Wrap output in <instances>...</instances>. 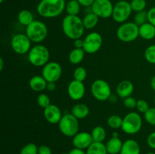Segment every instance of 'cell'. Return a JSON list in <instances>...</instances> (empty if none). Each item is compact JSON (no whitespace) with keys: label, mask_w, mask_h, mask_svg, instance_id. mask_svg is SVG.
<instances>
[{"label":"cell","mask_w":155,"mask_h":154,"mask_svg":"<svg viewBox=\"0 0 155 154\" xmlns=\"http://www.w3.org/2000/svg\"><path fill=\"white\" fill-rule=\"evenodd\" d=\"M61 27L64 34L73 41L80 39L86 30L83 26V19L78 15L67 14L62 20Z\"/></svg>","instance_id":"6da1fadb"},{"label":"cell","mask_w":155,"mask_h":154,"mask_svg":"<svg viewBox=\"0 0 155 154\" xmlns=\"http://www.w3.org/2000/svg\"><path fill=\"white\" fill-rule=\"evenodd\" d=\"M65 0H41L36 7L39 16L44 18H55L65 11Z\"/></svg>","instance_id":"7a4b0ae2"},{"label":"cell","mask_w":155,"mask_h":154,"mask_svg":"<svg viewBox=\"0 0 155 154\" xmlns=\"http://www.w3.org/2000/svg\"><path fill=\"white\" fill-rule=\"evenodd\" d=\"M29 62L36 67H43L49 62V50L45 45L37 44L31 48L27 55Z\"/></svg>","instance_id":"3957f363"},{"label":"cell","mask_w":155,"mask_h":154,"mask_svg":"<svg viewBox=\"0 0 155 154\" xmlns=\"http://www.w3.org/2000/svg\"><path fill=\"white\" fill-rule=\"evenodd\" d=\"M48 30L47 26L42 21H34L26 27V35L32 42L39 44L45 39L48 36Z\"/></svg>","instance_id":"277c9868"},{"label":"cell","mask_w":155,"mask_h":154,"mask_svg":"<svg viewBox=\"0 0 155 154\" xmlns=\"http://www.w3.org/2000/svg\"><path fill=\"white\" fill-rule=\"evenodd\" d=\"M58 125L61 133L66 137H73L79 132L80 129L79 119L71 113L63 115Z\"/></svg>","instance_id":"5b68a950"},{"label":"cell","mask_w":155,"mask_h":154,"mask_svg":"<svg viewBox=\"0 0 155 154\" xmlns=\"http://www.w3.org/2000/svg\"><path fill=\"white\" fill-rule=\"evenodd\" d=\"M142 127V119L140 114L136 112H130L123 118L121 129L127 134H137Z\"/></svg>","instance_id":"8992f818"},{"label":"cell","mask_w":155,"mask_h":154,"mask_svg":"<svg viewBox=\"0 0 155 154\" xmlns=\"http://www.w3.org/2000/svg\"><path fill=\"white\" fill-rule=\"evenodd\" d=\"M118 39L123 42H132L139 36V27L134 22L121 24L117 30Z\"/></svg>","instance_id":"52a82bcc"},{"label":"cell","mask_w":155,"mask_h":154,"mask_svg":"<svg viewBox=\"0 0 155 154\" xmlns=\"http://www.w3.org/2000/svg\"><path fill=\"white\" fill-rule=\"evenodd\" d=\"M91 92L92 95L97 101H106L109 99L112 95L111 88L107 82L105 80H95L91 85Z\"/></svg>","instance_id":"ba28073f"},{"label":"cell","mask_w":155,"mask_h":154,"mask_svg":"<svg viewBox=\"0 0 155 154\" xmlns=\"http://www.w3.org/2000/svg\"><path fill=\"white\" fill-rule=\"evenodd\" d=\"M132 12H133V10L130 5V2L126 0H120L114 5L111 18L115 22L124 24L127 22V20L130 18Z\"/></svg>","instance_id":"9c48e42d"},{"label":"cell","mask_w":155,"mask_h":154,"mask_svg":"<svg viewBox=\"0 0 155 154\" xmlns=\"http://www.w3.org/2000/svg\"><path fill=\"white\" fill-rule=\"evenodd\" d=\"M32 42L26 33H17L15 34L11 40V46L12 50L18 54H28L31 49Z\"/></svg>","instance_id":"30bf717a"},{"label":"cell","mask_w":155,"mask_h":154,"mask_svg":"<svg viewBox=\"0 0 155 154\" xmlns=\"http://www.w3.org/2000/svg\"><path fill=\"white\" fill-rule=\"evenodd\" d=\"M83 50L87 54H95L98 52L103 44V38L99 33L91 32L84 38Z\"/></svg>","instance_id":"8fae6325"},{"label":"cell","mask_w":155,"mask_h":154,"mask_svg":"<svg viewBox=\"0 0 155 154\" xmlns=\"http://www.w3.org/2000/svg\"><path fill=\"white\" fill-rule=\"evenodd\" d=\"M62 75V67L55 61H49L42 67V75L48 82H56Z\"/></svg>","instance_id":"7c38bea8"},{"label":"cell","mask_w":155,"mask_h":154,"mask_svg":"<svg viewBox=\"0 0 155 154\" xmlns=\"http://www.w3.org/2000/svg\"><path fill=\"white\" fill-rule=\"evenodd\" d=\"M114 5L110 0H95L91 10L99 18L107 19L112 17Z\"/></svg>","instance_id":"4fadbf2b"},{"label":"cell","mask_w":155,"mask_h":154,"mask_svg":"<svg viewBox=\"0 0 155 154\" xmlns=\"http://www.w3.org/2000/svg\"><path fill=\"white\" fill-rule=\"evenodd\" d=\"M86 93V87L83 82L72 80L68 87V94L74 101H80L84 97Z\"/></svg>","instance_id":"5bb4252c"},{"label":"cell","mask_w":155,"mask_h":154,"mask_svg":"<svg viewBox=\"0 0 155 154\" xmlns=\"http://www.w3.org/2000/svg\"><path fill=\"white\" fill-rule=\"evenodd\" d=\"M91 133L87 131H79L73 137L72 143L74 147L81 149H87V148L93 143Z\"/></svg>","instance_id":"9a60e30c"},{"label":"cell","mask_w":155,"mask_h":154,"mask_svg":"<svg viewBox=\"0 0 155 154\" xmlns=\"http://www.w3.org/2000/svg\"><path fill=\"white\" fill-rule=\"evenodd\" d=\"M43 114L45 120L50 124H58L61 119L62 115L61 110L54 104H50L46 108L43 109Z\"/></svg>","instance_id":"2e32d148"},{"label":"cell","mask_w":155,"mask_h":154,"mask_svg":"<svg viewBox=\"0 0 155 154\" xmlns=\"http://www.w3.org/2000/svg\"><path fill=\"white\" fill-rule=\"evenodd\" d=\"M133 91H134V85L133 82L129 80L121 81L117 86V95L118 98H123V99L131 96Z\"/></svg>","instance_id":"e0dca14e"},{"label":"cell","mask_w":155,"mask_h":154,"mask_svg":"<svg viewBox=\"0 0 155 154\" xmlns=\"http://www.w3.org/2000/svg\"><path fill=\"white\" fill-rule=\"evenodd\" d=\"M48 82L42 75H33L29 81L30 89L33 91L42 92L46 89Z\"/></svg>","instance_id":"ac0fdd59"},{"label":"cell","mask_w":155,"mask_h":154,"mask_svg":"<svg viewBox=\"0 0 155 154\" xmlns=\"http://www.w3.org/2000/svg\"><path fill=\"white\" fill-rule=\"evenodd\" d=\"M141 148L139 143L133 139L125 140L120 154H140Z\"/></svg>","instance_id":"d6986e66"},{"label":"cell","mask_w":155,"mask_h":154,"mask_svg":"<svg viewBox=\"0 0 155 154\" xmlns=\"http://www.w3.org/2000/svg\"><path fill=\"white\" fill-rule=\"evenodd\" d=\"M124 142L120 137H114L109 139L106 143L105 146L108 154H120L122 149Z\"/></svg>","instance_id":"ffe728a7"},{"label":"cell","mask_w":155,"mask_h":154,"mask_svg":"<svg viewBox=\"0 0 155 154\" xmlns=\"http://www.w3.org/2000/svg\"><path fill=\"white\" fill-rule=\"evenodd\" d=\"M139 36L145 40H151L155 38V27L149 22L139 26Z\"/></svg>","instance_id":"44dd1931"},{"label":"cell","mask_w":155,"mask_h":154,"mask_svg":"<svg viewBox=\"0 0 155 154\" xmlns=\"http://www.w3.org/2000/svg\"><path fill=\"white\" fill-rule=\"evenodd\" d=\"M71 114L75 116L77 119H83L87 117L89 114V108L86 104L79 103L75 104L71 109Z\"/></svg>","instance_id":"7402d4cb"},{"label":"cell","mask_w":155,"mask_h":154,"mask_svg":"<svg viewBox=\"0 0 155 154\" xmlns=\"http://www.w3.org/2000/svg\"><path fill=\"white\" fill-rule=\"evenodd\" d=\"M99 18L92 11H89L85 14L83 18V26L86 30H92L98 25Z\"/></svg>","instance_id":"603a6c76"},{"label":"cell","mask_w":155,"mask_h":154,"mask_svg":"<svg viewBox=\"0 0 155 154\" xmlns=\"http://www.w3.org/2000/svg\"><path fill=\"white\" fill-rule=\"evenodd\" d=\"M85 51L83 48H74L72 51L70 52L68 56V60L70 63L72 64H80L83 60L85 57Z\"/></svg>","instance_id":"cb8c5ba5"},{"label":"cell","mask_w":155,"mask_h":154,"mask_svg":"<svg viewBox=\"0 0 155 154\" xmlns=\"http://www.w3.org/2000/svg\"><path fill=\"white\" fill-rule=\"evenodd\" d=\"M18 21L20 24L27 27L34 21L33 13L29 10H21L18 14Z\"/></svg>","instance_id":"d4e9b609"},{"label":"cell","mask_w":155,"mask_h":154,"mask_svg":"<svg viewBox=\"0 0 155 154\" xmlns=\"http://www.w3.org/2000/svg\"><path fill=\"white\" fill-rule=\"evenodd\" d=\"M86 152V154H108L105 144L101 142H93Z\"/></svg>","instance_id":"484cf974"},{"label":"cell","mask_w":155,"mask_h":154,"mask_svg":"<svg viewBox=\"0 0 155 154\" xmlns=\"http://www.w3.org/2000/svg\"><path fill=\"white\" fill-rule=\"evenodd\" d=\"M91 135L94 142H101L103 143L107 137V132L104 128L101 125H97L91 131Z\"/></svg>","instance_id":"4316f807"},{"label":"cell","mask_w":155,"mask_h":154,"mask_svg":"<svg viewBox=\"0 0 155 154\" xmlns=\"http://www.w3.org/2000/svg\"><path fill=\"white\" fill-rule=\"evenodd\" d=\"M81 9V5L77 0H69L66 3L65 11L68 15H78Z\"/></svg>","instance_id":"83f0119b"},{"label":"cell","mask_w":155,"mask_h":154,"mask_svg":"<svg viewBox=\"0 0 155 154\" xmlns=\"http://www.w3.org/2000/svg\"><path fill=\"white\" fill-rule=\"evenodd\" d=\"M123 124V118L119 115H111L107 119V125L112 129L121 128Z\"/></svg>","instance_id":"f1b7e54d"},{"label":"cell","mask_w":155,"mask_h":154,"mask_svg":"<svg viewBox=\"0 0 155 154\" xmlns=\"http://www.w3.org/2000/svg\"><path fill=\"white\" fill-rule=\"evenodd\" d=\"M74 79L80 82H84L87 76V71L83 66H77L74 71Z\"/></svg>","instance_id":"f546056e"},{"label":"cell","mask_w":155,"mask_h":154,"mask_svg":"<svg viewBox=\"0 0 155 154\" xmlns=\"http://www.w3.org/2000/svg\"><path fill=\"white\" fill-rule=\"evenodd\" d=\"M132 10L134 12H139L145 11L147 6L146 0H131L130 2Z\"/></svg>","instance_id":"4dcf8cb0"},{"label":"cell","mask_w":155,"mask_h":154,"mask_svg":"<svg viewBox=\"0 0 155 154\" xmlns=\"http://www.w3.org/2000/svg\"><path fill=\"white\" fill-rule=\"evenodd\" d=\"M148 22V11H142L136 12L134 16V23L138 26H141L145 23Z\"/></svg>","instance_id":"1f68e13d"},{"label":"cell","mask_w":155,"mask_h":154,"mask_svg":"<svg viewBox=\"0 0 155 154\" xmlns=\"http://www.w3.org/2000/svg\"><path fill=\"white\" fill-rule=\"evenodd\" d=\"M145 58L148 63L155 64V45H149L145 49Z\"/></svg>","instance_id":"d6a6232c"},{"label":"cell","mask_w":155,"mask_h":154,"mask_svg":"<svg viewBox=\"0 0 155 154\" xmlns=\"http://www.w3.org/2000/svg\"><path fill=\"white\" fill-rule=\"evenodd\" d=\"M36 101H37L38 105L42 109L46 108L47 107L51 104V100L50 98L46 95V94L41 93L38 95L37 98H36Z\"/></svg>","instance_id":"836d02e7"},{"label":"cell","mask_w":155,"mask_h":154,"mask_svg":"<svg viewBox=\"0 0 155 154\" xmlns=\"http://www.w3.org/2000/svg\"><path fill=\"white\" fill-rule=\"evenodd\" d=\"M38 147L35 143H29L21 148L20 154H38Z\"/></svg>","instance_id":"e575fe53"},{"label":"cell","mask_w":155,"mask_h":154,"mask_svg":"<svg viewBox=\"0 0 155 154\" xmlns=\"http://www.w3.org/2000/svg\"><path fill=\"white\" fill-rule=\"evenodd\" d=\"M144 118L148 124L155 125V107H150L145 113H144Z\"/></svg>","instance_id":"d590c367"},{"label":"cell","mask_w":155,"mask_h":154,"mask_svg":"<svg viewBox=\"0 0 155 154\" xmlns=\"http://www.w3.org/2000/svg\"><path fill=\"white\" fill-rule=\"evenodd\" d=\"M150 108L149 104L145 100L139 99L137 101V104H136V110L140 113H145L147 110Z\"/></svg>","instance_id":"8d00e7d4"},{"label":"cell","mask_w":155,"mask_h":154,"mask_svg":"<svg viewBox=\"0 0 155 154\" xmlns=\"http://www.w3.org/2000/svg\"><path fill=\"white\" fill-rule=\"evenodd\" d=\"M124 106L127 109H134L136 108V104H137V100L133 97L130 96L128 98H126L124 99L123 101Z\"/></svg>","instance_id":"74e56055"},{"label":"cell","mask_w":155,"mask_h":154,"mask_svg":"<svg viewBox=\"0 0 155 154\" xmlns=\"http://www.w3.org/2000/svg\"><path fill=\"white\" fill-rule=\"evenodd\" d=\"M148 21L155 27V6L148 11Z\"/></svg>","instance_id":"f35d334b"},{"label":"cell","mask_w":155,"mask_h":154,"mask_svg":"<svg viewBox=\"0 0 155 154\" xmlns=\"http://www.w3.org/2000/svg\"><path fill=\"white\" fill-rule=\"evenodd\" d=\"M147 143L151 149H155V131L151 132L147 137Z\"/></svg>","instance_id":"ab89813d"},{"label":"cell","mask_w":155,"mask_h":154,"mask_svg":"<svg viewBox=\"0 0 155 154\" xmlns=\"http://www.w3.org/2000/svg\"><path fill=\"white\" fill-rule=\"evenodd\" d=\"M38 154H52V152L48 146L41 145L38 147Z\"/></svg>","instance_id":"60d3db41"},{"label":"cell","mask_w":155,"mask_h":154,"mask_svg":"<svg viewBox=\"0 0 155 154\" xmlns=\"http://www.w3.org/2000/svg\"><path fill=\"white\" fill-rule=\"evenodd\" d=\"M81 6L85 8H89L92 5L95 0H77Z\"/></svg>","instance_id":"b9f144b4"},{"label":"cell","mask_w":155,"mask_h":154,"mask_svg":"<svg viewBox=\"0 0 155 154\" xmlns=\"http://www.w3.org/2000/svg\"><path fill=\"white\" fill-rule=\"evenodd\" d=\"M83 45H84V40L81 38L74 40V45L76 48H83Z\"/></svg>","instance_id":"7bdbcfd3"},{"label":"cell","mask_w":155,"mask_h":154,"mask_svg":"<svg viewBox=\"0 0 155 154\" xmlns=\"http://www.w3.org/2000/svg\"><path fill=\"white\" fill-rule=\"evenodd\" d=\"M68 154H86V152L84 149H78V148L74 147L69 151Z\"/></svg>","instance_id":"ee69618b"},{"label":"cell","mask_w":155,"mask_h":154,"mask_svg":"<svg viewBox=\"0 0 155 154\" xmlns=\"http://www.w3.org/2000/svg\"><path fill=\"white\" fill-rule=\"evenodd\" d=\"M55 88H56L55 82H48L46 89L48 91H53L55 90Z\"/></svg>","instance_id":"f6af8a7d"},{"label":"cell","mask_w":155,"mask_h":154,"mask_svg":"<svg viewBox=\"0 0 155 154\" xmlns=\"http://www.w3.org/2000/svg\"><path fill=\"white\" fill-rule=\"evenodd\" d=\"M150 84H151V88L153 89V91L155 92V75L154 76L151 77V82H150Z\"/></svg>","instance_id":"bcb514c9"},{"label":"cell","mask_w":155,"mask_h":154,"mask_svg":"<svg viewBox=\"0 0 155 154\" xmlns=\"http://www.w3.org/2000/svg\"><path fill=\"white\" fill-rule=\"evenodd\" d=\"M117 95H115L112 94L110 98H109L108 101H110V102H117Z\"/></svg>","instance_id":"7dc6e473"},{"label":"cell","mask_w":155,"mask_h":154,"mask_svg":"<svg viewBox=\"0 0 155 154\" xmlns=\"http://www.w3.org/2000/svg\"><path fill=\"white\" fill-rule=\"evenodd\" d=\"M3 68H4V60L3 58H0V71L3 70Z\"/></svg>","instance_id":"c3c4849f"},{"label":"cell","mask_w":155,"mask_h":154,"mask_svg":"<svg viewBox=\"0 0 155 154\" xmlns=\"http://www.w3.org/2000/svg\"><path fill=\"white\" fill-rule=\"evenodd\" d=\"M112 137H119V133H118L117 131H114V132L112 133Z\"/></svg>","instance_id":"681fc988"},{"label":"cell","mask_w":155,"mask_h":154,"mask_svg":"<svg viewBox=\"0 0 155 154\" xmlns=\"http://www.w3.org/2000/svg\"><path fill=\"white\" fill-rule=\"evenodd\" d=\"M146 154H155V152H148V153H146Z\"/></svg>","instance_id":"f907efd6"},{"label":"cell","mask_w":155,"mask_h":154,"mask_svg":"<svg viewBox=\"0 0 155 154\" xmlns=\"http://www.w3.org/2000/svg\"><path fill=\"white\" fill-rule=\"evenodd\" d=\"M3 2H4V0H0V2H1V3H2Z\"/></svg>","instance_id":"816d5d0a"},{"label":"cell","mask_w":155,"mask_h":154,"mask_svg":"<svg viewBox=\"0 0 155 154\" xmlns=\"http://www.w3.org/2000/svg\"><path fill=\"white\" fill-rule=\"evenodd\" d=\"M154 105H155V96H154Z\"/></svg>","instance_id":"f5cc1de1"}]
</instances>
